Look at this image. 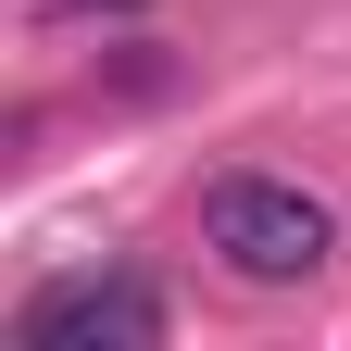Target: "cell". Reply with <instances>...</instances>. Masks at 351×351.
Masks as SVG:
<instances>
[{"label": "cell", "mask_w": 351, "mask_h": 351, "mask_svg": "<svg viewBox=\"0 0 351 351\" xmlns=\"http://www.w3.org/2000/svg\"><path fill=\"white\" fill-rule=\"evenodd\" d=\"M163 339V301L138 276H51L13 314V351H151Z\"/></svg>", "instance_id": "2"}, {"label": "cell", "mask_w": 351, "mask_h": 351, "mask_svg": "<svg viewBox=\"0 0 351 351\" xmlns=\"http://www.w3.org/2000/svg\"><path fill=\"white\" fill-rule=\"evenodd\" d=\"M201 239H213V263H226L239 289H301V276H326L339 213L301 189V176H213L201 189Z\"/></svg>", "instance_id": "1"}, {"label": "cell", "mask_w": 351, "mask_h": 351, "mask_svg": "<svg viewBox=\"0 0 351 351\" xmlns=\"http://www.w3.org/2000/svg\"><path fill=\"white\" fill-rule=\"evenodd\" d=\"M101 13H138V0H101Z\"/></svg>", "instance_id": "3"}]
</instances>
